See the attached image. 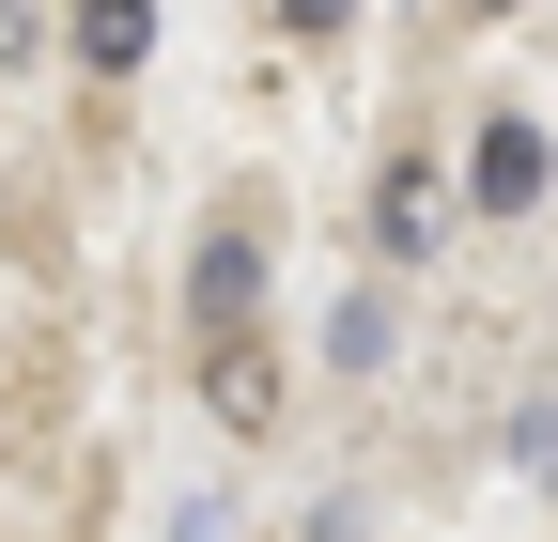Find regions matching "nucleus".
I'll use <instances>...</instances> for the list:
<instances>
[{
  "instance_id": "nucleus-8",
  "label": "nucleus",
  "mask_w": 558,
  "mask_h": 542,
  "mask_svg": "<svg viewBox=\"0 0 558 542\" xmlns=\"http://www.w3.org/2000/svg\"><path fill=\"white\" fill-rule=\"evenodd\" d=\"M481 16H512V0H481Z\"/></svg>"
},
{
  "instance_id": "nucleus-5",
  "label": "nucleus",
  "mask_w": 558,
  "mask_h": 542,
  "mask_svg": "<svg viewBox=\"0 0 558 542\" xmlns=\"http://www.w3.org/2000/svg\"><path fill=\"white\" fill-rule=\"evenodd\" d=\"M78 62H94V78L156 62V0H78Z\"/></svg>"
},
{
  "instance_id": "nucleus-7",
  "label": "nucleus",
  "mask_w": 558,
  "mask_h": 542,
  "mask_svg": "<svg viewBox=\"0 0 558 542\" xmlns=\"http://www.w3.org/2000/svg\"><path fill=\"white\" fill-rule=\"evenodd\" d=\"M527 449H543V481H558V403H543V419H527Z\"/></svg>"
},
{
  "instance_id": "nucleus-1",
  "label": "nucleus",
  "mask_w": 558,
  "mask_h": 542,
  "mask_svg": "<svg viewBox=\"0 0 558 542\" xmlns=\"http://www.w3.org/2000/svg\"><path fill=\"white\" fill-rule=\"evenodd\" d=\"M465 201H481V218H527V201H543V124H527V109H497V124H481Z\"/></svg>"
},
{
  "instance_id": "nucleus-3",
  "label": "nucleus",
  "mask_w": 558,
  "mask_h": 542,
  "mask_svg": "<svg viewBox=\"0 0 558 542\" xmlns=\"http://www.w3.org/2000/svg\"><path fill=\"white\" fill-rule=\"evenodd\" d=\"M435 233H450V186H435V171H418V156H403V171L373 186V248H403V263H418V248H435Z\"/></svg>"
},
{
  "instance_id": "nucleus-4",
  "label": "nucleus",
  "mask_w": 558,
  "mask_h": 542,
  "mask_svg": "<svg viewBox=\"0 0 558 542\" xmlns=\"http://www.w3.org/2000/svg\"><path fill=\"white\" fill-rule=\"evenodd\" d=\"M202 403H218L233 434H264V419H279V357H264V342H218V372H202Z\"/></svg>"
},
{
  "instance_id": "nucleus-6",
  "label": "nucleus",
  "mask_w": 558,
  "mask_h": 542,
  "mask_svg": "<svg viewBox=\"0 0 558 542\" xmlns=\"http://www.w3.org/2000/svg\"><path fill=\"white\" fill-rule=\"evenodd\" d=\"M279 16H295V32H341V16H357V0H279Z\"/></svg>"
},
{
  "instance_id": "nucleus-2",
  "label": "nucleus",
  "mask_w": 558,
  "mask_h": 542,
  "mask_svg": "<svg viewBox=\"0 0 558 542\" xmlns=\"http://www.w3.org/2000/svg\"><path fill=\"white\" fill-rule=\"evenodd\" d=\"M248 295H264V248H248V233H218V248H202V263H186V310H202V325H218V342H233V325H248Z\"/></svg>"
}]
</instances>
